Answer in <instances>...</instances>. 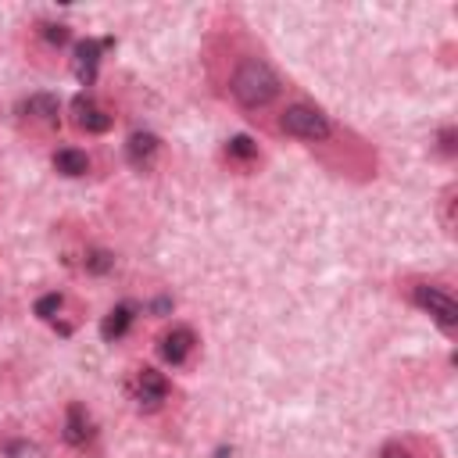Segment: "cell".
Wrapping results in <instances>:
<instances>
[{
	"label": "cell",
	"instance_id": "6da1fadb",
	"mask_svg": "<svg viewBox=\"0 0 458 458\" xmlns=\"http://www.w3.org/2000/svg\"><path fill=\"white\" fill-rule=\"evenodd\" d=\"M229 89H233V97H236L240 107L261 111V107H268V104L279 97L283 82H279V75H276L261 57H247V61L236 64Z\"/></svg>",
	"mask_w": 458,
	"mask_h": 458
},
{
	"label": "cell",
	"instance_id": "7a4b0ae2",
	"mask_svg": "<svg viewBox=\"0 0 458 458\" xmlns=\"http://www.w3.org/2000/svg\"><path fill=\"white\" fill-rule=\"evenodd\" d=\"M279 129L286 136H297V140H308V143L329 140V132H333L329 118L318 107H311V104H290L283 111V118H279Z\"/></svg>",
	"mask_w": 458,
	"mask_h": 458
},
{
	"label": "cell",
	"instance_id": "3957f363",
	"mask_svg": "<svg viewBox=\"0 0 458 458\" xmlns=\"http://www.w3.org/2000/svg\"><path fill=\"white\" fill-rule=\"evenodd\" d=\"M411 301L440 326V329H454L458 326V304H454V297L444 290V286H433V283H415V290H411Z\"/></svg>",
	"mask_w": 458,
	"mask_h": 458
},
{
	"label": "cell",
	"instance_id": "277c9868",
	"mask_svg": "<svg viewBox=\"0 0 458 458\" xmlns=\"http://www.w3.org/2000/svg\"><path fill=\"white\" fill-rule=\"evenodd\" d=\"M107 47H114V39H111V36H104V39L86 36V39H79V43H75V50H72V68H75V75H79V82H82V86H89V82L97 79L100 54H104Z\"/></svg>",
	"mask_w": 458,
	"mask_h": 458
},
{
	"label": "cell",
	"instance_id": "5b68a950",
	"mask_svg": "<svg viewBox=\"0 0 458 458\" xmlns=\"http://www.w3.org/2000/svg\"><path fill=\"white\" fill-rule=\"evenodd\" d=\"M72 122L82 129V132H93V136H100V132H107L111 129V114L104 111V107H97V100L89 97V93H79L75 100H72Z\"/></svg>",
	"mask_w": 458,
	"mask_h": 458
},
{
	"label": "cell",
	"instance_id": "8992f818",
	"mask_svg": "<svg viewBox=\"0 0 458 458\" xmlns=\"http://www.w3.org/2000/svg\"><path fill=\"white\" fill-rule=\"evenodd\" d=\"M165 397H168V379L157 369H150V365L136 369V401H140V408L154 411Z\"/></svg>",
	"mask_w": 458,
	"mask_h": 458
},
{
	"label": "cell",
	"instance_id": "52a82bcc",
	"mask_svg": "<svg viewBox=\"0 0 458 458\" xmlns=\"http://www.w3.org/2000/svg\"><path fill=\"white\" fill-rule=\"evenodd\" d=\"M193 344H197V336H193V329H190V326H172V329L161 336L157 354H161L168 365H182V361L190 358Z\"/></svg>",
	"mask_w": 458,
	"mask_h": 458
},
{
	"label": "cell",
	"instance_id": "ba28073f",
	"mask_svg": "<svg viewBox=\"0 0 458 458\" xmlns=\"http://www.w3.org/2000/svg\"><path fill=\"white\" fill-rule=\"evenodd\" d=\"M157 147H161V140H157L154 132L136 129V132L125 140V157H129V165H132V168L147 172V168H150V161H154V154H157Z\"/></svg>",
	"mask_w": 458,
	"mask_h": 458
},
{
	"label": "cell",
	"instance_id": "9c48e42d",
	"mask_svg": "<svg viewBox=\"0 0 458 458\" xmlns=\"http://www.w3.org/2000/svg\"><path fill=\"white\" fill-rule=\"evenodd\" d=\"M64 440L72 447H79V451L93 440V422H89L82 404H68V411H64Z\"/></svg>",
	"mask_w": 458,
	"mask_h": 458
},
{
	"label": "cell",
	"instance_id": "30bf717a",
	"mask_svg": "<svg viewBox=\"0 0 458 458\" xmlns=\"http://www.w3.org/2000/svg\"><path fill=\"white\" fill-rule=\"evenodd\" d=\"M50 161H54V172H61L68 179H79V175L89 172V154L79 150V147H61V150H54Z\"/></svg>",
	"mask_w": 458,
	"mask_h": 458
},
{
	"label": "cell",
	"instance_id": "8fae6325",
	"mask_svg": "<svg viewBox=\"0 0 458 458\" xmlns=\"http://www.w3.org/2000/svg\"><path fill=\"white\" fill-rule=\"evenodd\" d=\"M129 326H132V304H114V308L104 315V322H100V336H104L107 344H114V340H122V336L129 333Z\"/></svg>",
	"mask_w": 458,
	"mask_h": 458
},
{
	"label": "cell",
	"instance_id": "7c38bea8",
	"mask_svg": "<svg viewBox=\"0 0 458 458\" xmlns=\"http://www.w3.org/2000/svg\"><path fill=\"white\" fill-rule=\"evenodd\" d=\"M21 114H29V118H39V122H57V97H50V93H32V97H25L21 100V107H18Z\"/></svg>",
	"mask_w": 458,
	"mask_h": 458
},
{
	"label": "cell",
	"instance_id": "4fadbf2b",
	"mask_svg": "<svg viewBox=\"0 0 458 458\" xmlns=\"http://www.w3.org/2000/svg\"><path fill=\"white\" fill-rule=\"evenodd\" d=\"M225 154H229V157H236V161H254V157H258V143H254L250 136L236 132V136H229V140H225Z\"/></svg>",
	"mask_w": 458,
	"mask_h": 458
},
{
	"label": "cell",
	"instance_id": "5bb4252c",
	"mask_svg": "<svg viewBox=\"0 0 458 458\" xmlns=\"http://www.w3.org/2000/svg\"><path fill=\"white\" fill-rule=\"evenodd\" d=\"M82 265H86V272L104 276V272H111V268H114V254H111V250H86Z\"/></svg>",
	"mask_w": 458,
	"mask_h": 458
},
{
	"label": "cell",
	"instance_id": "9a60e30c",
	"mask_svg": "<svg viewBox=\"0 0 458 458\" xmlns=\"http://www.w3.org/2000/svg\"><path fill=\"white\" fill-rule=\"evenodd\" d=\"M61 308H64V297H61L57 290H54V293H43V297L36 301V308H32V311H36L39 318H47V322H50V318H54V315H57Z\"/></svg>",
	"mask_w": 458,
	"mask_h": 458
},
{
	"label": "cell",
	"instance_id": "2e32d148",
	"mask_svg": "<svg viewBox=\"0 0 458 458\" xmlns=\"http://www.w3.org/2000/svg\"><path fill=\"white\" fill-rule=\"evenodd\" d=\"M39 32H43V39H47L50 47H64V43H68V25L47 21V25H39Z\"/></svg>",
	"mask_w": 458,
	"mask_h": 458
},
{
	"label": "cell",
	"instance_id": "e0dca14e",
	"mask_svg": "<svg viewBox=\"0 0 458 458\" xmlns=\"http://www.w3.org/2000/svg\"><path fill=\"white\" fill-rule=\"evenodd\" d=\"M379 458H411V454H408V447H401V444H383Z\"/></svg>",
	"mask_w": 458,
	"mask_h": 458
},
{
	"label": "cell",
	"instance_id": "ac0fdd59",
	"mask_svg": "<svg viewBox=\"0 0 458 458\" xmlns=\"http://www.w3.org/2000/svg\"><path fill=\"white\" fill-rule=\"evenodd\" d=\"M440 150H444V154H454V129H451V125L440 129Z\"/></svg>",
	"mask_w": 458,
	"mask_h": 458
}]
</instances>
